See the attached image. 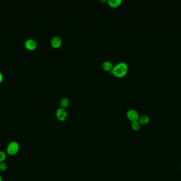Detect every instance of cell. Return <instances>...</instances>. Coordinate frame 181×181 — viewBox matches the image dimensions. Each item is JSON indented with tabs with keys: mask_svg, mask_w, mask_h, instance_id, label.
<instances>
[{
	"mask_svg": "<svg viewBox=\"0 0 181 181\" xmlns=\"http://www.w3.org/2000/svg\"><path fill=\"white\" fill-rule=\"evenodd\" d=\"M62 43V38L58 36H55L52 38L51 40V45L52 47L55 48H58L61 46Z\"/></svg>",
	"mask_w": 181,
	"mask_h": 181,
	"instance_id": "8992f818",
	"label": "cell"
},
{
	"mask_svg": "<svg viewBox=\"0 0 181 181\" xmlns=\"http://www.w3.org/2000/svg\"><path fill=\"white\" fill-rule=\"evenodd\" d=\"M141 127V124L139 123L138 121L132 122V123H131V129L134 131H138L140 129Z\"/></svg>",
	"mask_w": 181,
	"mask_h": 181,
	"instance_id": "8fae6325",
	"label": "cell"
},
{
	"mask_svg": "<svg viewBox=\"0 0 181 181\" xmlns=\"http://www.w3.org/2000/svg\"><path fill=\"white\" fill-rule=\"evenodd\" d=\"M60 105L61 106V107L63 108L67 107L69 105V100L67 97H64L60 100Z\"/></svg>",
	"mask_w": 181,
	"mask_h": 181,
	"instance_id": "30bf717a",
	"label": "cell"
},
{
	"mask_svg": "<svg viewBox=\"0 0 181 181\" xmlns=\"http://www.w3.org/2000/svg\"><path fill=\"white\" fill-rule=\"evenodd\" d=\"M127 117L130 121L134 122L138 121L139 119V114L137 110L130 109L128 110L127 112Z\"/></svg>",
	"mask_w": 181,
	"mask_h": 181,
	"instance_id": "277c9868",
	"label": "cell"
},
{
	"mask_svg": "<svg viewBox=\"0 0 181 181\" xmlns=\"http://www.w3.org/2000/svg\"><path fill=\"white\" fill-rule=\"evenodd\" d=\"M24 46L27 50L32 51L36 48L37 43L36 41L32 38L27 39L24 43Z\"/></svg>",
	"mask_w": 181,
	"mask_h": 181,
	"instance_id": "5b68a950",
	"label": "cell"
},
{
	"mask_svg": "<svg viewBox=\"0 0 181 181\" xmlns=\"http://www.w3.org/2000/svg\"><path fill=\"white\" fill-rule=\"evenodd\" d=\"M0 181H2V177L1 175H0Z\"/></svg>",
	"mask_w": 181,
	"mask_h": 181,
	"instance_id": "9a60e30c",
	"label": "cell"
},
{
	"mask_svg": "<svg viewBox=\"0 0 181 181\" xmlns=\"http://www.w3.org/2000/svg\"><path fill=\"white\" fill-rule=\"evenodd\" d=\"M56 116L59 121L64 122V121H66L68 115H67V111L65 110V108L60 107L58 108L56 110Z\"/></svg>",
	"mask_w": 181,
	"mask_h": 181,
	"instance_id": "3957f363",
	"label": "cell"
},
{
	"mask_svg": "<svg viewBox=\"0 0 181 181\" xmlns=\"http://www.w3.org/2000/svg\"><path fill=\"white\" fill-rule=\"evenodd\" d=\"M102 67L105 71H111L113 69V66L112 63L110 61H105L103 62Z\"/></svg>",
	"mask_w": 181,
	"mask_h": 181,
	"instance_id": "52a82bcc",
	"label": "cell"
},
{
	"mask_svg": "<svg viewBox=\"0 0 181 181\" xmlns=\"http://www.w3.org/2000/svg\"><path fill=\"white\" fill-rule=\"evenodd\" d=\"M108 4L112 8H117L121 5V0H109L108 1Z\"/></svg>",
	"mask_w": 181,
	"mask_h": 181,
	"instance_id": "9c48e42d",
	"label": "cell"
},
{
	"mask_svg": "<svg viewBox=\"0 0 181 181\" xmlns=\"http://www.w3.org/2000/svg\"><path fill=\"white\" fill-rule=\"evenodd\" d=\"M7 153L5 151L1 150L0 151V163L5 162L7 158Z\"/></svg>",
	"mask_w": 181,
	"mask_h": 181,
	"instance_id": "7c38bea8",
	"label": "cell"
},
{
	"mask_svg": "<svg viewBox=\"0 0 181 181\" xmlns=\"http://www.w3.org/2000/svg\"><path fill=\"white\" fill-rule=\"evenodd\" d=\"M3 79V74H2L1 72H0V84H1V82L2 81Z\"/></svg>",
	"mask_w": 181,
	"mask_h": 181,
	"instance_id": "5bb4252c",
	"label": "cell"
},
{
	"mask_svg": "<svg viewBox=\"0 0 181 181\" xmlns=\"http://www.w3.org/2000/svg\"><path fill=\"white\" fill-rule=\"evenodd\" d=\"M180 167H181V165H180Z\"/></svg>",
	"mask_w": 181,
	"mask_h": 181,
	"instance_id": "2e32d148",
	"label": "cell"
},
{
	"mask_svg": "<svg viewBox=\"0 0 181 181\" xmlns=\"http://www.w3.org/2000/svg\"><path fill=\"white\" fill-rule=\"evenodd\" d=\"M20 146L19 143L15 141L9 142L6 148V153L11 156H15L19 151Z\"/></svg>",
	"mask_w": 181,
	"mask_h": 181,
	"instance_id": "7a4b0ae2",
	"label": "cell"
},
{
	"mask_svg": "<svg viewBox=\"0 0 181 181\" xmlns=\"http://www.w3.org/2000/svg\"><path fill=\"white\" fill-rule=\"evenodd\" d=\"M8 168V165L5 162L0 163V171L1 172H5Z\"/></svg>",
	"mask_w": 181,
	"mask_h": 181,
	"instance_id": "4fadbf2b",
	"label": "cell"
},
{
	"mask_svg": "<svg viewBox=\"0 0 181 181\" xmlns=\"http://www.w3.org/2000/svg\"><path fill=\"white\" fill-rule=\"evenodd\" d=\"M128 70L127 64L124 62H121L118 63L113 66V69L110 71V72L117 78H123L126 76Z\"/></svg>",
	"mask_w": 181,
	"mask_h": 181,
	"instance_id": "6da1fadb",
	"label": "cell"
},
{
	"mask_svg": "<svg viewBox=\"0 0 181 181\" xmlns=\"http://www.w3.org/2000/svg\"><path fill=\"white\" fill-rule=\"evenodd\" d=\"M138 121L141 125H146L149 123L150 118L146 115H143L141 117H139Z\"/></svg>",
	"mask_w": 181,
	"mask_h": 181,
	"instance_id": "ba28073f",
	"label": "cell"
}]
</instances>
